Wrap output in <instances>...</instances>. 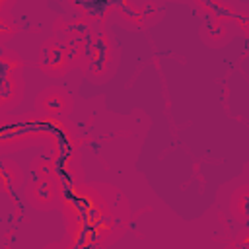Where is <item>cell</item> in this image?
<instances>
[{
  "label": "cell",
  "instance_id": "obj_1",
  "mask_svg": "<svg viewBox=\"0 0 249 249\" xmlns=\"http://www.w3.org/2000/svg\"><path fill=\"white\" fill-rule=\"evenodd\" d=\"M72 107L70 95L62 88H47L37 97V109L49 115H62L68 113Z\"/></svg>",
  "mask_w": 249,
  "mask_h": 249
},
{
  "label": "cell",
  "instance_id": "obj_2",
  "mask_svg": "<svg viewBox=\"0 0 249 249\" xmlns=\"http://www.w3.org/2000/svg\"><path fill=\"white\" fill-rule=\"evenodd\" d=\"M41 66L49 74H64L70 66L66 49L56 43H45L41 49Z\"/></svg>",
  "mask_w": 249,
  "mask_h": 249
},
{
  "label": "cell",
  "instance_id": "obj_3",
  "mask_svg": "<svg viewBox=\"0 0 249 249\" xmlns=\"http://www.w3.org/2000/svg\"><path fill=\"white\" fill-rule=\"evenodd\" d=\"M29 200L37 206V208H51L56 204V198H58V189L56 185L49 179V177H43L39 179L27 193Z\"/></svg>",
  "mask_w": 249,
  "mask_h": 249
},
{
  "label": "cell",
  "instance_id": "obj_4",
  "mask_svg": "<svg viewBox=\"0 0 249 249\" xmlns=\"http://www.w3.org/2000/svg\"><path fill=\"white\" fill-rule=\"evenodd\" d=\"M231 214L239 222L249 220V187H241L231 195V204H230Z\"/></svg>",
  "mask_w": 249,
  "mask_h": 249
},
{
  "label": "cell",
  "instance_id": "obj_5",
  "mask_svg": "<svg viewBox=\"0 0 249 249\" xmlns=\"http://www.w3.org/2000/svg\"><path fill=\"white\" fill-rule=\"evenodd\" d=\"M45 249H64L60 243H53V245H49V247H45Z\"/></svg>",
  "mask_w": 249,
  "mask_h": 249
}]
</instances>
